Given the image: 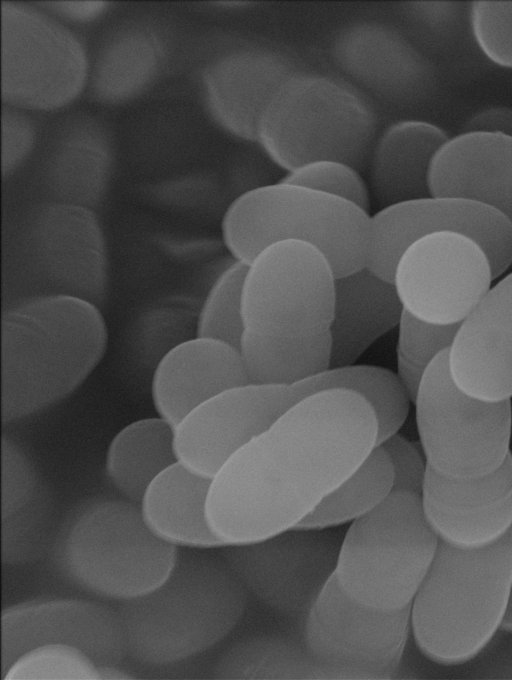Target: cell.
Instances as JSON below:
<instances>
[{
  "instance_id": "6da1fadb",
  "label": "cell",
  "mask_w": 512,
  "mask_h": 680,
  "mask_svg": "<svg viewBox=\"0 0 512 680\" xmlns=\"http://www.w3.org/2000/svg\"><path fill=\"white\" fill-rule=\"evenodd\" d=\"M369 402L342 388L291 406L210 479L205 513L226 547L271 540L296 527L377 446Z\"/></svg>"
},
{
  "instance_id": "7a4b0ae2",
  "label": "cell",
  "mask_w": 512,
  "mask_h": 680,
  "mask_svg": "<svg viewBox=\"0 0 512 680\" xmlns=\"http://www.w3.org/2000/svg\"><path fill=\"white\" fill-rule=\"evenodd\" d=\"M108 327L96 303L68 294L17 299L1 317L3 423L41 413L73 394L103 359Z\"/></svg>"
},
{
  "instance_id": "3957f363",
  "label": "cell",
  "mask_w": 512,
  "mask_h": 680,
  "mask_svg": "<svg viewBox=\"0 0 512 680\" xmlns=\"http://www.w3.org/2000/svg\"><path fill=\"white\" fill-rule=\"evenodd\" d=\"M512 595V530L496 545L459 551L442 543L411 606L414 642L444 667L477 658L502 630Z\"/></svg>"
},
{
  "instance_id": "277c9868",
  "label": "cell",
  "mask_w": 512,
  "mask_h": 680,
  "mask_svg": "<svg viewBox=\"0 0 512 680\" xmlns=\"http://www.w3.org/2000/svg\"><path fill=\"white\" fill-rule=\"evenodd\" d=\"M243 603L242 588L227 564L207 554L183 553L157 589L116 610L127 655L164 666L218 643L238 621Z\"/></svg>"
},
{
  "instance_id": "5b68a950",
  "label": "cell",
  "mask_w": 512,
  "mask_h": 680,
  "mask_svg": "<svg viewBox=\"0 0 512 680\" xmlns=\"http://www.w3.org/2000/svg\"><path fill=\"white\" fill-rule=\"evenodd\" d=\"M178 548L155 538L130 502L103 500L80 509L53 540L51 562L72 586L127 602L157 589L171 574Z\"/></svg>"
},
{
  "instance_id": "8992f818",
  "label": "cell",
  "mask_w": 512,
  "mask_h": 680,
  "mask_svg": "<svg viewBox=\"0 0 512 680\" xmlns=\"http://www.w3.org/2000/svg\"><path fill=\"white\" fill-rule=\"evenodd\" d=\"M223 244L247 264L264 246L299 240L322 251L336 276L365 267L370 213L319 191L278 181L238 195L221 220Z\"/></svg>"
},
{
  "instance_id": "52a82bcc",
  "label": "cell",
  "mask_w": 512,
  "mask_h": 680,
  "mask_svg": "<svg viewBox=\"0 0 512 680\" xmlns=\"http://www.w3.org/2000/svg\"><path fill=\"white\" fill-rule=\"evenodd\" d=\"M376 119L354 90L330 77L293 73L272 93L255 126L266 155L286 172L311 161L367 168Z\"/></svg>"
},
{
  "instance_id": "ba28073f",
  "label": "cell",
  "mask_w": 512,
  "mask_h": 680,
  "mask_svg": "<svg viewBox=\"0 0 512 680\" xmlns=\"http://www.w3.org/2000/svg\"><path fill=\"white\" fill-rule=\"evenodd\" d=\"M439 543L420 496L393 491L351 523L332 574L358 603L384 612L402 611L410 608Z\"/></svg>"
},
{
  "instance_id": "9c48e42d",
  "label": "cell",
  "mask_w": 512,
  "mask_h": 680,
  "mask_svg": "<svg viewBox=\"0 0 512 680\" xmlns=\"http://www.w3.org/2000/svg\"><path fill=\"white\" fill-rule=\"evenodd\" d=\"M413 403L422 453L437 474L483 477L511 454V401L485 402L462 392L451 379L448 351L427 367Z\"/></svg>"
},
{
  "instance_id": "30bf717a",
  "label": "cell",
  "mask_w": 512,
  "mask_h": 680,
  "mask_svg": "<svg viewBox=\"0 0 512 680\" xmlns=\"http://www.w3.org/2000/svg\"><path fill=\"white\" fill-rule=\"evenodd\" d=\"M1 96L26 111H53L87 87L90 60L81 39L40 5H0Z\"/></svg>"
},
{
  "instance_id": "8fae6325",
  "label": "cell",
  "mask_w": 512,
  "mask_h": 680,
  "mask_svg": "<svg viewBox=\"0 0 512 680\" xmlns=\"http://www.w3.org/2000/svg\"><path fill=\"white\" fill-rule=\"evenodd\" d=\"M335 279L328 258L310 243L288 239L264 246L246 264L245 330L278 337L328 332Z\"/></svg>"
},
{
  "instance_id": "7c38bea8",
  "label": "cell",
  "mask_w": 512,
  "mask_h": 680,
  "mask_svg": "<svg viewBox=\"0 0 512 680\" xmlns=\"http://www.w3.org/2000/svg\"><path fill=\"white\" fill-rule=\"evenodd\" d=\"M16 268L32 275L40 294H68L94 303L108 284L101 225L87 206L51 201L35 206L16 229Z\"/></svg>"
},
{
  "instance_id": "4fadbf2b",
  "label": "cell",
  "mask_w": 512,
  "mask_h": 680,
  "mask_svg": "<svg viewBox=\"0 0 512 680\" xmlns=\"http://www.w3.org/2000/svg\"><path fill=\"white\" fill-rule=\"evenodd\" d=\"M487 255L453 232L426 235L398 260L393 284L405 311L439 325L461 323L491 288Z\"/></svg>"
},
{
  "instance_id": "5bb4252c",
  "label": "cell",
  "mask_w": 512,
  "mask_h": 680,
  "mask_svg": "<svg viewBox=\"0 0 512 680\" xmlns=\"http://www.w3.org/2000/svg\"><path fill=\"white\" fill-rule=\"evenodd\" d=\"M453 232L475 241L490 262L493 279L512 263V225L498 212L477 202L447 196H427L379 208L370 214L365 267L393 283L396 264L418 239Z\"/></svg>"
},
{
  "instance_id": "9a60e30c",
  "label": "cell",
  "mask_w": 512,
  "mask_h": 680,
  "mask_svg": "<svg viewBox=\"0 0 512 680\" xmlns=\"http://www.w3.org/2000/svg\"><path fill=\"white\" fill-rule=\"evenodd\" d=\"M411 633L410 608L379 611L358 603L331 573L308 612L305 643L318 661L368 675L391 674Z\"/></svg>"
},
{
  "instance_id": "2e32d148",
  "label": "cell",
  "mask_w": 512,
  "mask_h": 680,
  "mask_svg": "<svg viewBox=\"0 0 512 680\" xmlns=\"http://www.w3.org/2000/svg\"><path fill=\"white\" fill-rule=\"evenodd\" d=\"M295 404L290 386L245 383L198 404L173 426L176 462L211 479L239 449Z\"/></svg>"
},
{
  "instance_id": "e0dca14e",
  "label": "cell",
  "mask_w": 512,
  "mask_h": 680,
  "mask_svg": "<svg viewBox=\"0 0 512 680\" xmlns=\"http://www.w3.org/2000/svg\"><path fill=\"white\" fill-rule=\"evenodd\" d=\"M64 643L98 666H119L127 656L117 610L84 598L43 597L10 605L1 613V673L24 651Z\"/></svg>"
},
{
  "instance_id": "ac0fdd59",
  "label": "cell",
  "mask_w": 512,
  "mask_h": 680,
  "mask_svg": "<svg viewBox=\"0 0 512 680\" xmlns=\"http://www.w3.org/2000/svg\"><path fill=\"white\" fill-rule=\"evenodd\" d=\"M425 518L439 542L459 551H479L512 530V453L496 471L452 479L428 468L420 494Z\"/></svg>"
},
{
  "instance_id": "d6986e66",
  "label": "cell",
  "mask_w": 512,
  "mask_h": 680,
  "mask_svg": "<svg viewBox=\"0 0 512 680\" xmlns=\"http://www.w3.org/2000/svg\"><path fill=\"white\" fill-rule=\"evenodd\" d=\"M448 369L465 394L485 402L512 398V273L490 288L459 324Z\"/></svg>"
},
{
  "instance_id": "ffe728a7",
  "label": "cell",
  "mask_w": 512,
  "mask_h": 680,
  "mask_svg": "<svg viewBox=\"0 0 512 680\" xmlns=\"http://www.w3.org/2000/svg\"><path fill=\"white\" fill-rule=\"evenodd\" d=\"M245 383L249 382L236 347L195 335L161 356L150 393L156 415L173 426L203 401Z\"/></svg>"
},
{
  "instance_id": "44dd1931",
  "label": "cell",
  "mask_w": 512,
  "mask_h": 680,
  "mask_svg": "<svg viewBox=\"0 0 512 680\" xmlns=\"http://www.w3.org/2000/svg\"><path fill=\"white\" fill-rule=\"evenodd\" d=\"M428 187L431 196L477 202L512 225V137L484 131L450 137L432 160Z\"/></svg>"
},
{
  "instance_id": "7402d4cb",
  "label": "cell",
  "mask_w": 512,
  "mask_h": 680,
  "mask_svg": "<svg viewBox=\"0 0 512 680\" xmlns=\"http://www.w3.org/2000/svg\"><path fill=\"white\" fill-rule=\"evenodd\" d=\"M449 138L441 127L424 120L403 119L388 125L375 138L367 163L372 200L382 208L430 196V166Z\"/></svg>"
},
{
  "instance_id": "603a6c76",
  "label": "cell",
  "mask_w": 512,
  "mask_h": 680,
  "mask_svg": "<svg viewBox=\"0 0 512 680\" xmlns=\"http://www.w3.org/2000/svg\"><path fill=\"white\" fill-rule=\"evenodd\" d=\"M403 306L392 282L368 268L336 276L331 367L354 364L380 337L398 326Z\"/></svg>"
},
{
  "instance_id": "cb8c5ba5",
  "label": "cell",
  "mask_w": 512,
  "mask_h": 680,
  "mask_svg": "<svg viewBox=\"0 0 512 680\" xmlns=\"http://www.w3.org/2000/svg\"><path fill=\"white\" fill-rule=\"evenodd\" d=\"M209 483L210 479L177 462L168 466L148 484L138 502L144 526L159 541L175 548H223L206 519Z\"/></svg>"
},
{
  "instance_id": "d4e9b609",
  "label": "cell",
  "mask_w": 512,
  "mask_h": 680,
  "mask_svg": "<svg viewBox=\"0 0 512 680\" xmlns=\"http://www.w3.org/2000/svg\"><path fill=\"white\" fill-rule=\"evenodd\" d=\"M164 60L159 34L141 23H128L112 31L100 46L90 62L87 87L98 102H127L154 84Z\"/></svg>"
},
{
  "instance_id": "484cf974",
  "label": "cell",
  "mask_w": 512,
  "mask_h": 680,
  "mask_svg": "<svg viewBox=\"0 0 512 680\" xmlns=\"http://www.w3.org/2000/svg\"><path fill=\"white\" fill-rule=\"evenodd\" d=\"M248 58L227 53L206 64L201 73L205 104L215 121L231 133L255 140L258 115L286 78L261 76ZM291 75V74H290Z\"/></svg>"
},
{
  "instance_id": "4316f807",
  "label": "cell",
  "mask_w": 512,
  "mask_h": 680,
  "mask_svg": "<svg viewBox=\"0 0 512 680\" xmlns=\"http://www.w3.org/2000/svg\"><path fill=\"white\" fill-rule=\"evenodd\" d=\"M175 462L173 428L156 415L134 420L115 433L106 449L104 472L117 492L138 503L148 484Z\"/></svg>"
},
{
  "instance_id": "83f0119b",
  "label": "cell",
  "mask_w": 512,
  "mask_h": 680,
  "mask_svg": "<svg viewBox=\"0 0 512 680\" xmlns=\"http://www.w3.org/2000/svg\"><path fill=\"white\" fill-rule=\"evenodd\" d=\"M238 351L249 383L293 386L331 367V337H278L244 330Z\"/></svg>"
},
{
  "instance_id": "f1b7e54d",
  "label": "cell",
  "mask_w": 512,
  "mask_h": 680,
  "mask_svg": "<svg viewBox=\"0 0 512 680\" xmlns=\"http://www.w3.org/2000/svg\"><path fill=\"white\" fill-rule=\"evenodd\" d=\"M342 388L363 396L378 424L377 445L398 433L408 413L410 399L396 373L371 365H344L327 370L291 386L295 403L314 393Z\"/></svg>"
},
{
  "instance_id": "f546056e",
  "label": "cell",
  "mask_w": 512,
  "mask_h": 680,
  "mask_svg": "<svg viewBox=\"0 0 512 680\" xmlns=\"http://www.w3.org/2000/svg\"><path fill=\"white\" fill-rule=\"evenodd\" d=\"M392 492L391 462L386 451L377 445L295 530H320L352 523L379 506Z\"/></svg>"
},
{
  "instance_id": "4dcf8cb0",
  "label": "cell",
  "mask_w": 512,
  "mask_h": 680,
  "mask_svg": "<svg viewBox=\"0 0 512 680\" xmlns=\"http://www.w3.org/2000/svg\"><path fill=\"white\" fill-rule=\"evenodd\" d=\"M70 124L54 150L53 169L56 177L64 173V180L77 183V202L87 206L86 198L89 201L97 197L107 180L111 156L109 139L105 129L91 119Z\"/></svg>"
},
{
  "instance_id": "1f68e13d",
  "label": "cell",
  "mask_w": 512,
  "mask_h": 680,
  "mask_svg": "<svg viewBox=\"0 0 512 680\" xmlns=\"http://www.w3.org/2000/svg\"><path fill=\"white\" fill-rule=\"evenodd\" d=\"M459 324H433L403 310L398 324L396 375L412 403L427 367L450 349Z\"/></svg>"
},
{
  "instance_id": "d6a6232c",
  "label": "cell",
  "mask_w": 512,
  "mask_h": 680,
  "mask_svg": "<svg viewBox=\"0 0 512 680\" xmlns=\"http://www.w3.org/2000/svg\"><path fill=\"white\" fill-rule=\"evenodd\" d=\"M246 264L234 260L214 279L200 306L195 335L226 342L238 349L245 330L242 284Z\"/></svg>"
},
{
  "instance_id": "836d02e7",
  "label": "cell",
  "mask_w": 512,
  "mask_h": 680,
  "mask_svg": "<svg viewBox=\"0 0 512 680\" xmlns=\"http://www.w3.org/2000/svg\"><path fill=\"white\" fill-rule=\"evenodd\" d=\"M2 680H100L98 665L81 649L64 643L34 646L1 673Z\"/></svg>"
},
{
  "instance_id": "e575fe53",
  "label": "cell",
  "mask_w": 512,
  "mask_h": 680,
  "mask_svg": "<svg viewBox=\"0 0 512 680\" xmlns=\"http://www.w3.org/2000/svg\"><path fill=\"white\" fill-rule=\"evenodd\" d=\"M281 182L303 186L346 200L370 213L368 183L355 167L337 160H316L288 172Z\"/></svg>"
},
{
  "instance_id": "d590c367",
  "label": "cell",
  "mask_w": 512,
  "mask_h": 680,
  "mask_svg": "<svg viewBox=\"0 0 512 680\" xmlns=\"http://www.w3.org/2000/svg\"><path fill=\"white\" fill-rule=\"evenodd\" d=\"M469 24L481 53L493 64L512 69V0H475Z\"/></svg>"
},
{
  "instance_id": "8d00e7d4",
  "label": "cell",
  "mask_w": 512,
  "mask_h": 680,
  "mask_svg": "<svg viewBox=\"0 0 512 680\" xmlns=\"http://www.w3.org/2000/svg\"><path fill=\"white\" fill-rule=\"evenodd\" d=\"M25 509L24 506L18 510L23 518L13 513L2 519L1 561L4 565L29 564L52 547L45 524Z\"/></svg>"
},
{
  "instance_id": "74e56055",
  "label": "cell",
  "mask_w": 512,
  "mask_h": 680,
  "mask_svg": "<svg viewBox=\"0 0 512 680\" xmlns=\"http://www.w3.org/2000/svg\"><path fill=\"white\" fill-rule=\"evenodd\" d=\"M1 131L2 174L10 175L34 148L38 128L26 110L6 105L2 109Z\"/></svg>"
},
{
  "instance_id": "f35d334b",
  "label": "cell",
  "mask_w": 512,
  "mask_h": 680,
  "mask_svg": "<svg viewBox=\"0 0 512 680\" xmlns=\"http://www.w3.org/2000/svg\"><path fill=\"white\" fill-rule=\"evenodd\" d=\"M387 453L393 470V491L421 494L427 463L414 443L396 433L379 444Z\"/></svg>"
},
{
  "instance_id": "ab89813d",
  "label": "cell",
  "mask_w": 512,
  "mask_h": 680,
  "mask_svg": "<svg viewBox=\"0 0 512 680\" xmlns=\"http://www.w3.org/2000/svg\"><path fill=\"white\" fill-rule=\"evenodd\" d=\"M2 519L10 516L29 503L35 475L30 464L18 453L3 455Z\"/></svg>"
},
{
  "instance_id": "60d3db41",
  "label": "cell",
  "mask_w": 512,
  "mask_h": 680,
  "mask_svg": "<svg viewBox=\"0 0 512 680\" xmlns=\"http://www.w3.org/2000/svg\"><path fill=\"white\" fill-rule=\"evenodd\" d=\"M38 5L60 20L74 23L95 21L110 7V3L104 0L41 1Z\"/></svg>"
},
{
  "instance_id": "b9f144b4",
  "label": "cell",
  "mask_w": 512,
  "mask_h": 680,
  "mask_svg": "<svg viewBox=\"0 0 512 680\" xmlns=\"http://www.w3.org/2000/svg\"><path fill=\"white\" fill-rule=\"evenodd\" d=\"M464 131H484L512 137V108L496 105L480 109L467 120Z\"/></svg>"
},
{
  "instance_id": "7bdbcfd3",
  "label": "cell",
  "mask_w": 512,
  "mask_h": 680,
  "mask_svg": "<svg viewBox=\"0 0 512 680\" xmlns=\"http://www.w3.org/2000/svg\"><path fill=\"white\" fill-rule=\"evenodd\" d=\"M101 679H132L131 675L124 672L119 666L103 665L98 666Z\"/></svg>"
},
{
  "instance_id": "ee69618b",
  "label": "cell",
  "mask_w": 512,
  "mask_h": 680,
  "mask_svg": "<svg viewBox=\"0 0 512 680\" xmlns=\"http://www.w3.org/2000/svg\"><path fill=\"white\" fill-rule=\"evenodd\" d=\"M502 630L507 632V633L512 634V595H511L509 609H508L507 616L505 618Z\"/></svg>"
}]
</instances>
